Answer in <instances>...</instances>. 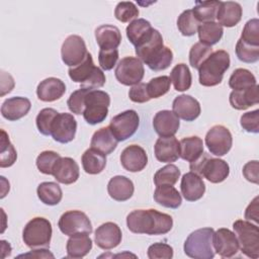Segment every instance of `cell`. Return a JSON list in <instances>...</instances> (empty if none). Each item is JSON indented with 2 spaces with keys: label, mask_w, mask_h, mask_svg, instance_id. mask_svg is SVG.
<instances>
[{
  "label": "cell",
  "mask_w": 259,
  "mask_h": 259,
  "mask_svg": "<svg viewBox=\"0 0 259 259\" xmlns=\"http://www.w3.org/2000/svg\"><path fill=\"white\" fill-rule=\"evenodd\" d=\"M126 226L135 234L164 235L173 227L171 215L157 209H135L126 217Z\"/></svg>",
  "instance_id": "obj_1"
},
{
  "label": "cell",
  "mask_w": 259,
  "mask_h": 259,
  "mask_svg": "<svg viewBox=\"0 0 259 259\" xmlns=\"http://www.w3.org/2000/svg\"><path fill=\"white\" fill-rule=\"evenodd\" d=\"M136 48V55L153 71H163L167 69L173 61L171 49L163 44L162 34L153 28L150 34Z\"/></svg>",
  "instance_id": "obj_2"
},
{
  "label": "cell",
  "mask_w": 259,
  "mask_h": 259,
  "mask_svg": "<svg viewBox=\"0 0 259 259\" xmlns=\"http://www.w3.org/2000/svg\"><path fill=\"white\" fill-rule=\"evenodd\" d=\"M230 64V55L226 51L218 50L212 52L198 68L199 83L206 87L219 85Z\"/></svg>",
  "instance_id": "obj_3"
},
{
  "label": "cell",
  "mask_w": 259,
  "mask_h": 259,
  "mask_svg": "<svg viewBox=\"0 0 259 259\" xmlns=\"http://www.w3.org/2000/svg\"><path fill=\"white\" fill-rule=\"evenodd\" d=\"M68 73L72 81L81 84V88L90 90L101 88L106 81L103 71L94 65L90 53L87 54L85 60L81 64L69 68Z\"/></svg>",
  "instance_id": "obj_4"
},
{
  "label": "cell",
  "mask_w": 259,
  "mask_h": 259,
  "mask_svg": "<svg viewBox=\"0 0 259 259\" xmlns=\"http://www.w3.org/2000/svg\"><path fill=\"white\" fill-rule=\"evenodd\" d=\"M189 168L192 172L204 177L211 183H221L230 174L229 164L225 160L212 158L204 152L190 163Z\"/></svg>",
  "instance_id": "obj_5"
},
{
  "label": "cell",
  "mask_w": 259,
  "mask_h": 259,
  "mask_svg": "<svg viewBox=\"0 0 259 259\" xmlns=\"http://www.w3.org/2000/svg\"><path fill=\"white\" fill-rule=\"evenodd\" d=\"M214 230L212 228H202L192 232L184 242V253L194 259H211L214 257L212 244Z\"/></svg>",
  "instance_id": "obj_6"
},
{
  "label": "cell",
  "mask_w": 259,
  "mask_h": 259,
  "mask_svg": "<svg viewBox=\"0 0 259 259\" xmlns=\"http://www.w3.org/2000/svg\"><path fill=\"white\" fill-rule=\"evenodd\" d=\"M52 234L51 222L45 218L36 217L25 225L22 232V240L30 249L49 248Z\"/></svg>",
  "instance_id": "obj_7"
},
{
  "label": "cell",
  "mask_w": 259,
  "mask_h": 259,
  "mask_svg": "<svg viewBox=\"0 0 259 259\" xmlns=\"http://www.w3.org/2000/svg\"><path fill=\"white\" fill-rule=\"evenodd\" d=\"M233 229L241 252L249 258L257 259L259 257V230L257 225L238 220L234 222Z\"/></svg>",
  "instance_id": "obj_8"
},
{
  "label": "cell",
  "mask_w": 259,
  "mask_h": 259,
  "mask_svg": "<svg viewBox=\"0 0 259 259\" xmlns=\"http://www.w3.org/2000/svg\"><path fill=\"white\" fill-rule=\"evenodd\" d=\"M110 96L102 90H89L85 97L83 117L87 123L94 125L102 122L108 114Z\"/></svg>",
  "instance_id": "obj_9"
},
{
  "label": "cell",
  "mask_w": 259,
  "mask_h": 259,
  "mask_svg": "<svg viewBox=\"0 0 259 259\" xmlns=\"http://www.w3.org/2000/svg\"><path fill=\"white\" fill-rule=\"evenodd\" d=\"M145 69L143 62L136 57H124L116 65L114 75L116 80L125 86H134L144 78Z\"/></svg>",
  "instance_id": "obj_10"
},
{
  "label": "cell",
  "mask_w": 259,
  "mask_h": 259,
  "mask_svg": "<svg viewBox=\"0 0 259 259\" xmlns=\"http://www.w3.org/2000/svg\"><path fill=\"white\" fill-rule=\"evenodd\" d=\"M140 124V117L136 110L128 109L113 116L109 128L118 142H122L135 135Z\"/></svg>",
  "instance_id": "obj_11"
},
{
  "label": "cell",
  "mask_w": 259,
  "mask_h": 259,
  "mask_svg": "<svg viewBox=\"0 0 259 259\" xmlns=\"http://www.w3.org/2000/svg\"><path fill=\"white\" fill-rule=\"evenodd\" d=\"M60 231L66 236H72L78 233L90 235L92 233V224L87 214L81 210H68L64 212L59 222Z\"/></svg>",
  "instance_id": "obj_12"
},
{
  "label": "cell",
  "mask_w": 259,
  "mask_h": 259,
  "mask_svg": "<svg viewBox=\"0 0 259 259\" xmlns=\"http://www.w3.org/2000/svg\"><path fill=\"white\" fill-rule=\"evenodd\" d=\"M205 145L214 156H225L232 148L233 137L231 132L222 124L213 125L205 135Z\"/></svg>",
  "instance_id": "obj_13"
},
{
  "label": "cell",
  "mask_w": 259,
  "mask_h": 259,
  "mask_svg": "<svg viewBox=\"0 0 259 259\" xmlns=\"http://www.w3.org/2000/svg\"><path fill=\"white\" fill-rule=\"evenodd\" d=\"M87 48L84 39L77 34L69 35L61 48L62 61L65 65L76 67L81 64L87 56Z\"/></svg>",
  "instance_id": "obj_14"
},
{
  "label": "cell",
  "mask_w": 259,
  "mask_h": 259,
  "mask_svg": "<svg viewBox=\"0 0 259 259\" xmlns=\"http://www.w3.org/2000/svg\"><path fill=\"white\" fill-rule=\"evenodd\" d=\"M76 131L77 121L73 114L62 112L58 113L53 121L51 136L58 143L68 144L74 140Z\"/></svg>",
  "instance_id": "obj_15"
},
{
  "label": "cell",
  "mask_w": 259,
  "mask_h": 259,
  "mask_svg": "<svg viewBox=\"0 0 259 259\" xmlns=\"http://www.w3.org/2000/svg\"><path fill=\"white\" fill-rule=\"evenodd\" d=\"M212 244L214 252L224 258H231L239 251V243L235 233L226 228H221L213 233Z\"/></svg>",
  "instance_id": "obj_16"
},
{
  "label": "cell",
  "mask_w": 259,
  "mask_h": 259,
  "mask_svg": "<svg viewBox=\"0 0 259 259\" xmlns=\"http://www.w3.org/2000/svg\"><path fill=\"white\" fill-rule=\"evenodd\" d=\"M121 238L122 234L120 228L112 222L100 225L94 235L95 244L103 250H110L117 247L121 242Z\"/></svg>",
  "instance_id": "obj_17"
},
{
  "label": "cell",
  "mask_w": 259,
  "mask_h": 259,
  "mask_svg": "<svg viewBox=\"0 0 259 259\" xmlns=\"http://www.w3.org/2000/svg\"><path fill=\"white\" fill-rule=\"evenodd\" d=\"M172 111L178 118L185 121H193L199 116L201 108L199 102L194 97L181 94L173 100Z\"/></svg>",
  "instance_id": "obj_18"
},
{
  "label": "cell",
  "mask_w": 259,
  "mask_h": 259,
  "mask_svg": "<svg viewBox=\"0 0 259 259\" xmlns=\"http://www.w3.org/2000/svg\"><path fill=\"white\" fill-rule=\"evenodd\" d=\"M120 163L128 172H140L148 164L146 151L139 145H130L120 154Z\"/></svg>",
  "instance_id": "obj_19"
},
{
  "label": "cell",
  "mask_w": 259,
  "mask_h": 259,
  "mask_svg": "<svg viewBox=\"0 0 259 259\" xmlns=\"http://www.w3.org/2000/svg\"><path fill=\"white\" fill-rule=\"evenodd\" d=\"M180 189L181 194L187 201H196L203 196L205 184L201 176L190 171L182 176Z\"/></svg>",
  "instance_id": "obj_20"
},
{
  "label": "cell",
  "mask_w": 259,
  "mask_h": 259,
  "mask_svg": "<svg viewBox=\"0 0 259 259\" xmlns=\"http://www.w3.org/2000/svg\"><path fill=\"white\" fill-rule=\"evenodd\" d=\"M179 142L173 137H160L154 146L155 157L159 162L172 163L180 158Z\"/></svg>",
  "instance_id": "obj_21"
},
{
  "label": "cell",
  "mask_w": 259,
  "mask_h": 259,
  "mask_svg": "<svg viewBox=\"0 0 259 259\" xmlns=\"http://www.w3.org/2000/svg\"><path fill=\"white\" fill-rule=\"evenodd\" d=\"M80 175L77 162L70 157H61L53 170V176L62 184L75 183Z\"/></svg>",
  "instance_id": "obj_22"
},
{
  "label": "cell",
  "mask_w": 259,
  "mask_h": 259,
  "mask_svg": "<svg viewBox=\"0 0 259 259\" xmlns=\"http://www.w3.org/2000/svg\"><path fill=\"white\" fill-rule=\"evenodd\" d=\"M31 103L28 98L14 96L7 98L1 105L2 116L10 121H15L25 116L30 110Z\"/></svg>",
  "instance_id": "obj_23"
},
{
  "label": "cell",
  "mask_w": 259,
  "mask_h": 259,
  "mask_svg": "<svg viewBox=\"0 0 259 259\" xmlns=\"http://www.w3.org/2000/svg\"><path fill=\"white\" fill-rule=\"evenodd\" d=\"M179 126V118L170 110H160L153 118V127L160 137H173Z\"/></svg>",
  "instance_id": "obj_24"
},
{
  "label": "cell",
  "mask_w": 259,
  "mask_h": 259,
  "mask_svg": "<svg viewBox=\"0 0 259 259\" xmlns=\"http://www.w3.org/2000/svg\"><path fill=\"white\" fill-rule=\"evenodd\" d=\"M66 92L65 83L56 77H49L37 85L36 95L39 100L53 102L60 99Z\"/></svg>",
  "instance_id": "obj_25"
},
{
  "label": "cell",
  "mask_w": 259,
  "mask_h": 259,
  "mask_svg": "<svg viewBox=\"0 0 259 259\" xmlns=\"http://www.w3.org/2000/svg\"><path fill=\"white\" fill-rule=\"evenodd\" d=\"M95 39L100 50H115L120 45L121 33L115 25L102 24L95 29Z\"/></svg>",
  "instance_id": "obj_26"
},
{
  "label": "cell",
  "mask_w": 259,
  "mask_h": 259,
  "mask_svg": "<svg viewBox=\"0 0 259 259\" xmlns=\"http://www.w3.org/2000/svg\"><path fill=\"white\" fill-rule=\"evenodd\" d=\"M135 191L133 181L122 175L112 177L107 184V192L109 196L116 201H125L130 199Z\"/></svg>",
  "instance_id": "obj_27"
},
{
  "label": "cell",
  "mask_w": 259,
  "mask_h": 259,
  "mask_svg": "<svg viewBox=\"0 0 259 259\" xmlns=\"http://www.w3.org/2000/svg\"><path fill=\"white\" fill-rule=\"evenodd\" d=\"M243 14L242 6L238 2L234 1H225L220 3L218 12H217V19L218 23L222 26L226 27H233L237 25Z\"/></svg>",
  "instance_id": "obj_28"
},
{
  "label": "cell",
  "mask_w": 259,
  "mask_h": 259,
  "mask_svg": "<svg viewBox=\"0 0 259 259\" xmlns=\"http://www.w3.org/2000/svg\"><path fill=\"white\" fill-rule=\"evenodd\" d=\"M229 101L231 106L237 110H245L252 105L258 104V85L245 90H233L230 93Z\"/></svg>",
  "instance_id": "obj_29"
},
{
  "label": "cell",
  "mask_w": 259,
  "mask_h": 259,
  "mask_svg": "<svg viewBox=\"0 0 259 259\" xmlns=\"http://www.w3.org/2000/svg\"><path fill=\"white\" fill-rule=\"evenodd\" d=\"M117 143L118 141L115 139L110 128L108 126H104L93 134L90 146L92 149H95L106 156L115 150Z\"/></svg>",
  "instance_id": "obj_30"
},
{
  "label": "cell",
  "mask_w": 259,
  "mask_h": 259,
  "mask_svg": "<svg viewBox=\"0 0 259 259\" xmlns=\"http://www.w3.org/2000/svg\"><path fill=\"white\" fill-rule=\"evenodd\" d=\"M92 249V240L85 233H78L70 236L67 241L66 250L69 258H82Z\"/></svg>",
  "instance_id": "obj_31"
},
{
  "label": "cell",
  "mask_w": 259,
  "mask_h": 259,
  "mask_svg": "<svg viewBox=\"0 0 259 259\" xmlns=\"http://www.w3.org/2000/svg\"><path fill=\"white\" fill-rule=\"evenodd\" d=\"M154 200L164 207L176 209L181 205L182 197L173 185H160L154 191Z\"/></svg>",
  "instance_id": "obj_32"
},
{
  "label": "cell",
  "mask_w": 259,
  "mask_h": 259,
  "mask_svg": "<svg viewBox=\"0 0 259 259\" xmlns=\"http://www.w3.org/2000/svg\"><path fill=\"white\" fill-rule=\"evenodd\" d=\"M84 171L87 174L95 175L103 171L106 166V156L95 149H87L81 157Z\"/></svg>",
  "instance_id": "obj_33"
},
{
  "label": "cell",
  "mask_w": 259,
  "mask_h": 259,
  "mask_svg": "<svg viewBox=\"0 0 259 259\" xmlns=\"http://www.w3.org/2000/svg\"><path fill=\"white\" fill-rule=\"evenodd\" d=\"M179 150L180 158L191 163L203 153V142L197 136L183 138L179 142Z\"/></svg>",
  "instance_id": "obj_34"
},
{
  "label": "cell",
  "mask_w": 259,
  "mask_h": 259,
  "mask_svg": "<svg viewBox=\"0 0 259 259\" xmlns=\"http://www.w3.org/2000/svg\"><path fill=\"white\" fill-rule=\"evenodd\" d=\"M199 42L211 47L218 44L224 34V28L221 24L215 21L203 22L198 26L197 29Z\"/></svg>",
  "instance_id": "obj_35"
},
{
  "label": "cell",
  "mask_w": 259,
  "mask_h": 259,
  "mask_svg": "<svg viewBox=\"0 0 259 259\" xmlns=\"http://www.w3.org/2000/svg\"><path fill=\"white\" fill-rule=\"evenodd\" d=\"M152 29L153 27L150 21L144 18H137L130 22L126 26L125 32L131 44L136 47L150 34Z\"/></svg>",
  "instance_id": "obj_36"
},
{
  "label": "cell",
  "mask_w": 259,
  "mask_h": 259,
  "mask_svg": "<svg viewBox=\"0 0 259 259\" xmlns=\"http://www.w3.org/2000/svg\"><path fill=\"white\" fill-rule=\"evenodd\" d=\"M39 200L47 205H57L63 197L60 185L56 182H41L36 189Z\"/></svg>",
  "instance_id": "obj_37"
},
{
  "label": "cell",
  "mask_w": 259,
  "mask_h": 259,
  "mask_svg": "<svg viewBox=\"0 0 259 259\" xmlns=\"http://www.w3.org/2000/svg\"><path fill=\"white\" fill-rule=\"evenodd\" d=\"M170 80L173 83L175 90L186 91L190 88L192 83V76L187 65L180 63L174 66L170 73Z\"/></svg>",
  "instance_id": "obj_38"
},
{
  "label": "cell",
  "mask_w": 259,
  "mask_h": 259,
  "mask_svg": "<svg viewBox=\"0 0 259 259\" xmlns=\"http://www.w3.org/2000/svg\"><path fill=\"white\" fill-rule=\"evenodd\" d=\"M221 1L211 0V1H196L193 7L192 12L195 18L202 23L208 21H214L217 18V12L219 9Z\"/></svg>",
  "instance_id": "obj_39"
},
{
  "label": "cell",
  "mask_w": 259,
  "mask_h": 259,
  "mask_svg": "<svg viewBox=\"0 0 259 259\" xmlns=\"http://www.w3.org/2000/svg\"><path fill=\"white\" fill-rule=\"evenodd\" d=\"M255 85H257L255 76L244 68L236 69L229 79V86L233 90H245Z\"/></svg>",
  "instance_id": "obj_40"
},
{
  "label": "cell",
  "mask_w": 259,
  "mask_h": 259,
  "mask_svg": "<svg viewBox=\"0 0 259 259\" xmlns=\"http://www.w3.org/2000/svg\"><path fill=\"white\" fill-rule=\"evenodd\" d=\"M0 145V167L6 168L12 166L17 159V153L4 130H1Z\"/></svg>",
  "instance_id": "obj_41"
},
{
  "label": "cell",
  "mask_w": 259,
  "mask_h": 259,
  "mask_svg": "<svg viewBox=\"0 0 259 259\" xmlns=\"http://www.w3.org/2000/svg\"><path fill=\"white\" fill-rule=\"evenodd\" d=\"M200 22L195 18L191 9L184 10L177 19V27L182 35L191 36L197 32Z\"/></svg>",
  "instance_id": "obj_42"
},
{
  "label": "cell",
  "mask_w": 259,
  "mask_h": 259,
  "mask_svg": "<svg viewBox=\"0 0 259 259\" xmlns=\"http://www.w3.org/2000/svg\"><path fill=\"white\" fill-rule=\"evenodd\" d=\"M180 170L173 164H168L160 168L154 175V183L156 186L160 185H174L179 177Z\"/></svg>",
  "instance_id": "obj_43"
},
{
  "label": "cell",
  "mask_w": 259,
  "mask_h": 259,
  "mask_svg": "<svg viewBox=\"0 0 259 259\" xmlns=\"http://www.w3.org/2000/svg\"><path fill=\"white\" fill-rule=\"evenodd\" d=\"M171 86V80L168 76H159L151 79L149 83H147V91L149 97L152 98H159L165 95Z\"/></svg>",
  "instance_id": "obj_44"
},
{
  "label": "cell",
  "mask_w": 259,
  "mask_h": 259,
  "mask_svg": "<svg viewBox=\"0 0 259 259\" xmlns=\"http://www.w3.org/2000/svg\"><path fill=\"white\" fill-rule=\"evenodd\" d=\"M59 112L54 108L41 109L35 118V123L38 132L44 136H51L52 124Z\"/></svg>",
  "instance_id": "obj_45"
},
{
  "label": "cell",
  "mask_w": 259,
  "mask_h": 259,
  "mask_svg": "<svg viewBox=\"0 0 259 259\" xmlns=\"http://www.w3.org/2000/svg\"><path fill=\"white\" fill-rule=\"evenodd\" d=\"M236 55L237 58L244 63L252 64L259 60V47L250 46L244 42L242 39H238L236 44Z\"/></svg>",
  "instance_id": "obj_46"
},
{
  "label": "cell",
  "mask_w": 259,
  "mask_h": 259,
  "mask_svg": "<svg viewBox=\"0 0 259 259\" xmlns=\"http://www.w3.org/2000/svg\"><path fill=\"white\" fill-rule=\"evenodd\" d=\"M61 156L54 151H44L36 158V167L42 174L53 175L54 167Z\"/></svg>",
  "instance_id": "obj_47"
},
{
  "label": "cell",
  "mask_w": 259,
  "mask_h": 259,
  "mask_svg": "<svg viewBox=\"0 0 259 259\" xmlns=\"http://www.w3.org/2000/svg\"><path fill=\"white\" fill-rule=\"evenodd\" d=\"M139 9L134 2L122 1L117 3L114 9V16L120 22H130L139 16Z\"/></svg>",
  "instance_id": "obj_48"
},
{
  "label": "cell",
  "mask_w": 259,
  "mask_h": 259,
  "mask_svg": "<svg viewBox=\"0 0 259 259\" xmlns=\"http://www.w3.org/2000/svg\"><path fill=\"white\" fill-rule=\"evenodd\" d=\"M212 53L211 47L205 46L201 42L194 44L189 51V64L192 68L197 69L200 65L208 58V56Z\"/></svg>",
  "instance_id": "obj_49"
},
{
  "label": "cell",
  "mask_w": 259,
  "mask_h": 259,
  "mask_svg": "<svg viewBox=\"0 0 259 259\" xmlns=\"http://www.w3.org/2000/svg\"><path fill=\"white\" fill-rule=\"evenodd\" d=\"M240 39L250 46L259 47V20L257 18H252L246 22Z\"/></svg>",
  "instance_id": "obj_50"
},
{
  "label": "cell",
  "mask_w": 259,
  "mask_h": 259,
  "mask_svg": "<svg viewBox=\"0 0 259 259\" xmlns=\"http://www.w3.org/2000/svg\"><path fill=\"white\" fill-rule=\"evenodd\" d=\"M90 89H86V88H79L78 90L74 91L73 93H71L68 101H67V105L70 109L71 112L75 113V114H83L84 112V102H85V97L86 94L88 93Z\"/></svg>",
  "instance_id": "obj_51"
},
{
  "label": "cell",
  "mask_w": 259,
  "mask_h": 259,
  "mask_svg": "<svg viewBox=\"0 0 259 259\" xmlns=\"http://www.w3.org/2000/svg\"><path fill=\"white\" fill-rule=\"evenodd\" d=\"M240 124L247 133L258 134L259 133V109L248 111L242 114L240 118Z\"/></svg>",
  "instance_id": "obj_52"
},
{
  "label": "cell",
  "mask_w": 259,
  "mask_h": 259,
  "mask_svg": "<svg viewBox=\"0 0 259 259\" xmlns=\"http://www.w3.org/2000/svg\"><path fill=\"white\" fill-rule=\"evenodd\" d=\"M147 254L150 259H171L173 248L166 243H154L148 248Z\"/></svg>",
  "instance_id": "obj_53"
},
{
  "label": "cell",
  "mask_w": 259,
  "mask_h": 259,
  "mask_svg": "<svg viewBox=\"0 0 259 259\" xmlns=\"http://www.w3.org/2000/svg\"><path fill=\"white\" fill-rule=\"evenodd\" d=\"M118 60V50H110V51H102L100 50L98 53V62L100 68L105 71L111 70Z\"/></svg>",
  "instance_id": "obj_54"
},
{
  "label": "cell",
  "mask_w": 259,
  "mask_h": 259,
  "mask_svg": "<svg viewBox=\"0 0 259 259\" xmlns=\"http://www.w3.org/2000/svg\"><path fill=\"white\" fill-rule=\"evenodd\" d=\"M128 97L133 102H136V103L148 102L151 98L148 95L147 84L139 83L137 85L132 86V88L128 91Z\"/></svg>",
  "instance_id": "obj_55"
},
{
  "label": "cell",
  "mask_w": 259,
  "mask_h": 259,
  "mask_svg": "<svg viewBox=\"0 0 259 259\" xmlns=\"http://www.w3.org/2000/svg\"><path fill=\"white\" fill-rule=\"evenodd\" d=\"M243 175L244 177L252 183L258 184L259 183V177H258V161L253 160L247 162L243 167Z\"/></svg>",
  "instance_id": "obj_56"
},
{
  "label": "cell",
  "mask_w": 259,
  "mask_h": 259,
  "mask_svg": "<svg viewBox=\"0 0 259 259\" xmlns=\"http://www.w3.org/2000/svg\"><path fill=\"white\" fill-rule=\"evenodd\" d=\"M259 197L256 196L247 206L245 210V219L249 221H253L256 224L259 222V205H258Z\"/></svg>",
  "instance_id": "obj_57"
},
{
  "label": "cell",
  "mask_w": 259,
  "mask_h": 259,
  "mask_svg": "<svg viewBox=\"0 0 259 259\" xmlns=\"http://www.w3.org/2000/svg\"><path fill=\"white\" fill-rule=\"evenodd\" d=\"M36 257V258H54V255L46 249H33L30 253H26V254H21L18 257Z\"/></svg>",
  "instance_id": "obj_58"
}]
</instances>
